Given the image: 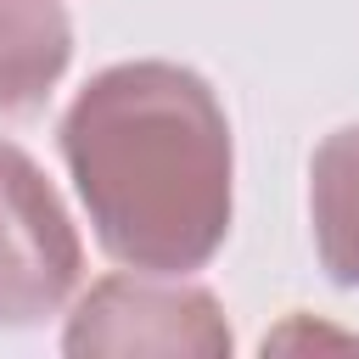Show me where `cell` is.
Instances as JSON below:
<instances>
[{
  "instance_id": "277c9868",
  "label": "cell",
  "mask_w": 359,
  "mask_h": 359,
  "mask_svg": "<svg viewBox=\"0 0 359 359\" xmlns=\"http://www.w3.org/2000/svg\"><path fill=\"white\" fill-rule=\"evenodd\" d=\"M309 230L325 280L359 292V123L331 129L309 157Z\"/></svg>"
},
{
  "instance_id": "3957f363",
  "label": "cell",
  "mask_w": 359,
  "mask_h": 359,
  "mask_svg": "<svg viewBox=\"0 0 359 359\" xmlns=\"http://www.w3.org/2000/svg\"><path fill=\"white\" fill-rule=\"evenodd\" d=\"M84 275V241L45 168L0 140V331H28L67 309Z\"/></svg>"
},
{
  "instance_id": "6da1fadb",
  "label": "cell",
  "mask_w": 359,
  "mask_h": 359,
  "mask_svg": "<svg viewBox=\"0 0 359 359\" xmlns=\"http://www.w3.org/2000/svg\"><path fill=\"white\" fill-rule=\"evenodd\" d=\"M101 252L146 275H196L236 213V140L196 67L140 56L101 67L56 129Z\"/></svg>"
},
{
  "instance_id": "7a4b0ae2",
  "label": "cell",
  "mask_w": 359,
  "mask_h": 359,
  "mask_svg": "<svg viewBox=\"0 0 359 359\" xmlns=\"http://www.w3.org/2000/svg\"><path fill=\"white\" fill-rule=\"evenodd\" d=\"M62 353L73 359H95V353H196V359H219L230 353V320L224 303L185 280V275H107L95 280L62 331Z\"/></svg>"
},
{
  "instance_id": "5b68a950",
  "label": "cell",
  "mask_w": 359,
  "mask_h": 359,
  "mask_svg": "<svg viewBox=\"0 0 359 359\" xmlns=\"http://www.w3.org/2000/svg\"><path fill=\"white\" fill-rule=\"evenodd\" d=\"M73 62L62 0H0V118L34 112Z\"/></svg>"
}]
</instances>
